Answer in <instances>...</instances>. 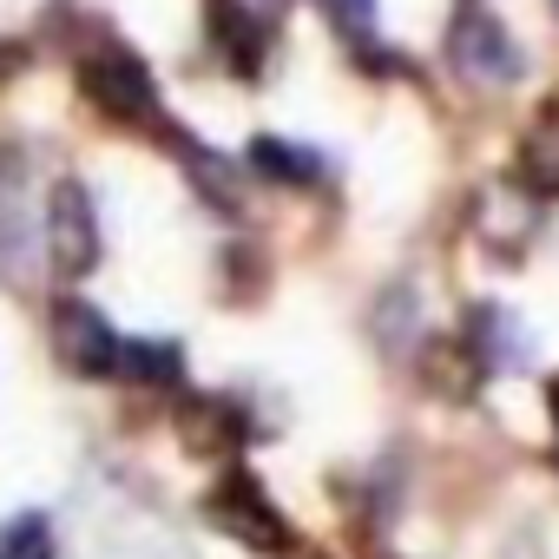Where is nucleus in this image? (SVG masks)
Segmentation results:
<instances>
[{
    "label": "nucleus",
    "instance_id": "1",
    "mask_svg": "<svg viewBox=\"0 0 559 559\" xmlns=\"http://www.w3.org/2000/svg\"><path fill=\"white\" fill-rule=\"evenodd\" d=\"M40 243H47V263L60 276H86L99 263V211H93V191L80 178H60L47 191V217H40Z\"/></svg>",
    "mask_w": 559,
    "mask_h": 559
},
{
    "label": "nucleus",
    "instance_id": "2",
    "mask_svg": "<svg viewBox=\"0 0 559 559\" xmlns=\"http://www.w3.org/2000/svg\"><path fill=\"white\" fill-rule=\"evenodd\" d=\"M80 80H86V99H93L99 112H112V119H152V112H158V86H152L145 60L126 53V47H99V53L80 67Z\"/></svg>",
    "mask_w": 559,
    "mask_h": 559
},
{
    "label": "nucleus",
    "instance_id": "3",
    "mask_svg": "<svg viewBox=\"0 0 559 559\" xmlns=\"http://www.w3.org/2000/svg\"><path fill=\"white\" fill-rule=\"evenodd\" d=\"M53 343H60V356H67V369L73 376H119V356H126V336L93 310V304H80V297H67L60 310H53Z\"/></svg>",
    "mask_w": 559,
    "mask_h": 559
},
{
    "label": "nucleus",
    "instance_id": "4",
    "mask_svg": "<svg viewBox=\"0 0 559 559\" xmlns=\"http://www.w3.org/2000/svg\"><path fill=\"white\" fill-rule=\"evenodd\" d=\"M448 53H454V67H461L474 86H507V80L520 73V47H513L507 27H500L493 14H480V8H467V14L454 21Z\"/></svg>",
    "mask_w": 559,
    "mask_h": 559
},
{
    "label": "nucleus",
    "instance_id": "5",
    "mask_svg": "<svg viewBox=\"0 0 559 559\" xmlns=\"http://www.w3.org/2000/svg\"><path fill=\"white\" fill-rule=\"evenodd\" d=\"M34 257V224H27V165L14 152H0V270L27 276Z\"/></svg>",
    "mask_w": 559,
    "mask_h": 559
},
{
    "label": "nucleus",
    "instance_id": "6",
    "mask_svg": "<svg viewBox=\"0 0 559 559\" xmlns=\"http://www.w3.org/2000/svg\"><path fill=\"white\" fill-rule=\"evenodd\" d=\"M211 513H217L243 546H284V520L270 513V500H263L243 474H230V480H224V493L211 500Z\"/></svg>",
    "mask_w": 559,
    "mask_h": 559
},
{
    "label": "nucleus",
    "instance_id": "7",
    "mask_svg": "<svg viewBox=\"0 0 559 559\" xmlns=\"http://www.w3.org/2000/svg\"><path fill=\"white\" fill-rule=\"evenodd\" d=\"M520 185L533 198H559V112L533 126V139L520 145Z\"/></svg>",
    "mask_w": 559,
    "mask_h": 559
},
{
    "label": "nucleus",
    "instance_id": "8",
    "mask_svg": "<svg viewBox=\"0 0 559 559\" xmlns=\"http://www.w3.org/2000/svg\"><path fill=\"white\" fill-rule=\"evenodd\" d=\"M474 343H480V356H487L493 369L526 362V336L513 330V317H507V310H480V317H474Z\"/></svg>",
    "mask_w": 559,
    "mask_h": 559
},
{
    "label": "nucleus",
    "instance_id": "9",
    "mask_svg": "<svg viewBox=\"0 0 559 559\" xmlns=\"http://www.w3.org/2000/svg\"><path fill=\"white\" fill-rule=\"evenodd\" d=\"M0 559H53V526L40 513H21L0 526Z\"/></svg>",
    "mask_w": 559,
    "mask_h": 559
},
{
    "label": "nucleus",
    "instance_id": "10",
    "mask_svg": "<svg viewBox=\"0 0 559 559\" xmlns=\"http://www.w3.org/2000/svg\"><path fill=\"white\" fill-rule=\"evenodd\" d=\"M250 165L270 171V178H284V185H310V178H317V158L290 152L284 139H257V145H250Z\"/></svg>",
    "mask_w": 559,
    "mask_h": 559
},
{
    "label": "nucleus",
    "instance_id": "11",
    "mask_svg": "<svg viewBox=\"0 0 559 559\" xmlns=\"http://www.w3.org/2000/svg\"><path fill=\"white\" fill-rule=\"evenodd\" d=\"M119 376H132V382H178V349L171 343H126Z\"/></svg>",
    "mask_w": 559,
    "mask_h": 559
},
{
    "label": "nucleus",
    "instance_id": "12",
    "mask_svg": "<svg viewBox=\"0 0 559 559\" xmlns=\"http://www.w3.org/2000/svg\"><path fill=\"white\" fill-rule=\"evenodd\" d=\"M323 8L336 14L343 34H369V27H376V0H323Z\"/></svg>",
    "mask_w": 559,
    "mask_h": 559
},
{
    "label": "nucleus",
    "instance_id": "13",
    "mask_svg": "<svg viewBox=\"0 0 559 559\" xmlns=\"http://www.w3.org/2000/svg\"><path fill=\"white\" fill-rule=\"evenodd\" d=\"M552 421H559V382H552Z\"/></svg>",
    "mask_w": 559,
    "mask_h": 559
}]
</instances>
